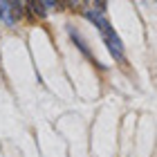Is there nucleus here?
<instances>
[{
    "instance_id": "obj_1",
    "label": "nucleus",
    "mask_w": 157,
    "mask_h": 157,
    "mask_svg": "<svg viewBox=\"0 0 157 157\" xmlns=\"http://www.w3.org/2000/svg\"><path fill=\"white\" fill-rule=\"evenodd\" d=\"M103 40H105V45L110 47L112 56H115L117 61H124V45H121V40H119V36H117V32L105 34V36H103Z\"/></svg>"
},
{
    "instance_id": "obj_2",
    "label": "nucleus",
    "mask_w": 157,
    "mask_h": 157,
    "mask_svg": "<svg viewBox=\"0 0 157 157\" xmlns=\"http://www.w3.org/2000/svg\"><path fill=\"white\" fill-rule=\"evenodd\" d=\"M27 9H29L32 13H36V18H45L47 16V9H45V5H43V2H29V5H27Z\"/></svg>"
},
{
    "instance_id": "obj_3",
    "label": "nucleus",
    "mask_w": 157,
    "mask_h": 157,
    "mask_svg": "<svg viewBox=\"0 0 157 157\" xmlns=\"http://www.w3.org/2000/svg\"><path fill=\"white\" fill-rule=\"evenodd\" d=\"M72 40H74V43H76V45H78V47H81V49H83V54H88V56H90V49H88V47H85V43H83L81 38H78V36H76V34H72Z\"/></svg>"
}]
</instances>
